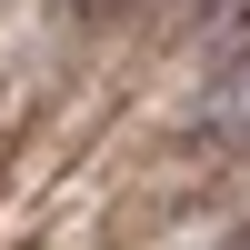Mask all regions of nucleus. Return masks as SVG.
Wrapping results in <instances>:
<instances>
[{"mask_svg": "<svg viewBox=\"0 0 250 250\" xmlns=\"http://www.w3.org/2000/svg\"><path fill=\"white\" fill-rule=\"evenodd\" d=\"M190 130L200 140H250V30L220 50V70L190 90Z\"/></svg>", "mask_w": 250, "mask_h": 250, "instance_id": "obj_1", "label": "nucleus"}, {"mask_svg": "<svg viewBox=\"0 0 250 250\" xmlns=\"http://www.w3.org/2000/svg\"><path fill=\"white\" fill-rule=\"evenodd\" d=\"M180 30H190V40H220V50H230V40L250 30V0H180Z\"/></svg>", "mask_w": 250, "mask_h": 250, "instance_id": "obj_2", "label": "nucleus"}]
</instances>
